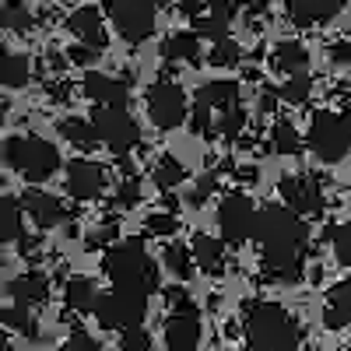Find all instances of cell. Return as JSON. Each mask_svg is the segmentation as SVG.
Returning a JSON list of instances; mask_svg holds the SVG:
<instances>
[{
  "mask_svg": "<svg viewBox=\"0 0 351 351\" xmlns=\"http://www.w3.org/2000/svg\"><path fill=\"white\" fill-rule=\"evenodd\" d=\"M246 344L256 351H295L302 341V327L278 302H253L243 324Z\"/></svg>",
  "mask_w": 351,
  "mask_h": 351,
  "instance_id": "6da1fadb",
  "label": "cell"
},
{
  "mask_svg": "<svg viewBox=\"0 0 351 351\" xmlns=\"http://www.w3.org/2000/svg\"><path fill=\"white\" fill-rule=\"evenodd\" d=\"M253 239L263 246V260H295V256L302 260V250L309 243V232H306L302 218L291 208L271 204V208L260 211Z\"/></svg>",
  "mask_w": 351,
  "mask_h": 351,
  "instance_id": "7a4b0ae2",
  "label": "cell"
},
{
  "mask_svg": "<svg viewBox=\"0 0 351 351\" xmlns=\"http://www.w3.org/2000/svg\"><path fill=\"white\" fill-rule=\"evenodd\" d=\"M102 271H106V278L116 288L144 291V295H152V291L158 288V267H155V260L148 256V250H144L137 239L109 246L106 256H102Z\"/></svg>",
  "mask_w": 351,
  "mask_h": 351,
  "instance_id": "3957f363",
  "label": "cell"
},
{
  "mask_svg": "<svg viewBox=\"0 0 351 351\" xmlns=\"http://www.w3.org/2000/svg\"><path fill=\"white\" fill-rule=\"evenodd\" d=\"M4 158L14 172H21L28 183H43L49 176L60 169V152L39 134H18V137H8L4 144Z\"/></svg>",
  "mask_w": 351,
  "mask_h": 351,
  "instance_id": "277c9868",
  "label": "cell"
},
{
  "mask_svg": "<svg viewBox=\"0 0 351 351\" xmlns=\"http://www.w3.org/2000/svg\"><path fill=\"white\" fill-rule=\"evenodd\" d=\"M95 316L106 330H141L144 316H148V295L144 291H130V288H112L109 295L99 299Z\"/></svg>",
  "mask_w": 351,
  "mask_h": 351,
  "instance_id": "5b68a950",
  "label": "cell"
},
{
  "mask_svg": "<svg viewBox=\"0 0 351 351\" xmlns=\"http://www.w3.org/2000/svg\"><path fill=\"white\" fill-rule=\"evenodd\" d=\"M309 148L316 152L319 162H327V165L348 158V152H351V127H348V120L337 116V112H316L313 123H309Z\"/></svg>",
  "mask_w": 351,
  "mask_h": 351,
  "instance_id": "8992f818",
  "label": "cell"
},
{
  "mask_svg": "<svg viewBox=\"0 0 351 351\" xmlns=\"http://www.w3.org/2000/svg\"><path fill=\"white\" fill-rule=\"evenodd\" d=\"M106 14L130 46H141L155 36V4L148 0H106Z\"/></svg>",
  "mask_w": 351,
  "mask_h": 351,
  "instance_id": "52a82bcc",
  "label": "cell"
},
{
  "mask_svg": "<svg viewBox=\"0 0 351 351\" xmlns=\"http://www.w3.org/2000/svg\"><path fill=\"white\" fill-rule=\"evenodd\" d=\"M256 208L246 193H225L218 204V225H221V236L232 246H243L250 236H256Z\"/></svg>",
  "mask_w": 351,
  "mask_h": 351,
  "instance_id": "ba28073f",
  "label": "cell"
},
{
  "mask_svg": "<svg viewBox=\"0 0 351 351\" xmlns=\"http://www.w3.org/2000/svg\"><path fill=\"white\" fill-rule=\"evenodd\" d=\"M92 123H95L99 141L112 155H127L130 148L141 144V127L134 123V116L127 109H95Z\"/></svg>",
  "mask_w": 351,
  "mask_h": 351,
  "instance_id": "9c48e42d",
  "label": "cell"
},
{
  "mask_svg": "<svg viewBox=\"0 0 351 351\" xmlns=\"http://www.w3.org/2000/svg\"><path fill=\"white\" fill-rule=\"evenodd\" d=\"M148 116L158 130H176L186 120V95L176 81H158L148 88Z\"/></svg>",
  "mask_w": 351,
  "mask_h": 351,
  "instance_id": "30bf717a",
  "label": "cell"
},
{
  "mask_svg": "<svg viewBox=\"0 0 351 351\" xmlns=\"http://www.w3.org/2000/svg\"><path fill=\"white\" fill-rule=\"evenodd\" d=\"M278 193L285 197V204L295 215H306V218L324 215V186L313 176H285L278 183Z\"/></svg>",
  "mask_w": 351,
  "mask_h": 351,
  "instance_id": "8fae6325",
  "label": "cell"
},
{
  "mask_svg": "<svg viewBox=\"0 0 351 351\" xmlns=\"http://www.w3.org/2000/svg\"><path fill=\"white\" fill-rule=\"evenodd\" d=\"M81 92L99 109H127V99H130V88H127L123 77H109V74H99V71L84 74Z\"/></svg>",
  "mask_w": 351,
  "mask_h": 351,
  "instance_id": "7c38bea8",
  "label": "cell"
},
{
  "mask_svg": "<svg viewBox=\"0 0 351 351\" xmlns=\"http://www.w3.org/2000/svg\"><path fill=\"white\" fill-rule=\"evenodd\" d=\"M106 190V169L92 158H74L67 165V193L74 200H95Z\"/></svg>",
  "mask_w": 351,
  "mask_h": 351,
  "instance_id": "4fadbf2b",
  "label": "cell"
},
{
  "mask_svg": "<svg viewBox=\"0 0 351 351\" xmlns=\"http://www.w3.org/2000/svg\"><path fill=\"white\" fill-rule=\"evenodd\" d=\"M200 334H204L200 313H197L193 306L176 309V313L165 319V344H169L172 351H190V348H197V344H200Z\"/></svg>",
  "mask_w": 351,
  "mask_h": 351,
  "instance_id": "5bb4252c",
  "label": "cell"
},
{
  "mask_svg": "<svg viewBox=\"0 0 351 351\" xmlns=\"http://www.w3.org/2000/svg\"><path fill=\"white\" fill-rule=\"evenodd\" d=\"M21 208L28 211V218H32L39 228H56V225L71 221V211H67L56 197H49V193H43V190H25Z\"/></svg>",
  "mask_w": 351,
  "mask_h": 351,
  "instance_id": "9a60e30c",
  "label": "cell"
},
{
  "mask_svg": "<svg viewBox=\"0 0 351 351\" xmlns=\"http://www.w3.org/2000/svg\"><path fill=\"white\" fill-rule=\"evenodd\" d=\"M67 32L84 43V46H92V49H106L109 36H106V21H102V11L99 8H77L71 18H67Z\"/></svg>",
  "mask_w": 351,
  "mask_h": 351,
  "instance_id": "2e32d148",
  "label": "cell"
},
{
  "mask_svg": "<svg viewBox=\"0 0 351 351\" xmlns=\"http://www.w3.org/2000/svg\"><path fill=\"white\" fill-rule=\"evenodd\" d=\"M285 8L295 25H324V21L337 18L344 0H285Z\"/></svg>",
  "mask_w": 351,
  "mask_h": 351,
  "instance_id": "e0dca14e",
  "label": "cell"
},
{
  "mask_svg": "<svg viewBox=\"0 0 351 351\" xmlns=\"http://www.w3.org/2000/svg\"><path fill=\"white\" fill-rule=\"evenodd\" d=\"M193 106L208 109L211 116H221L225 109L239 106V84L236 81H211V84H204L197 92V99H193Z\"/></svg>",
  "mask_w": 351,
  "mask_h": 351,
  "instance_id": "ac0fdd59",
  "label": "cell"
},
{
  "mask_svg": "<svg viewBox=\"0 0 351 351\" xmlns=\"http://www.w3.org/2000/svg\"><path fill=\"white\" fill-rule=\"evenodd\" d=\"M8 291H11L14 306L32 309V306H39V302H46V299H49V278H46V274H39V271H28V274L14 278V281L8 285Z\"/></svg>",
  "mask_w": 351,
  "mask_h": 351,
  "instance_id": "d6986e66",
  "label": "cell"
},
{
  "mask_svg": "<svg viewBox=\"0 0 351 351\" xmlns=\"http://www.w3.org/2000/svg\"><path fill=\"white\" fill-rule=\"evenodd\" d=\"M162 60L169 64H197L200 60V36L197 32H176L162 43Z\"/></svg>",
  "mask_w": 351,
  "mask_h": 351,
  "instance_id": "ffe728a7",
  "label": "cell"
},
{
  "mask_svg": "<svg viewBox=\"0 0 351 351\" xmlns=\"http://www.w3.org/2000/svg\"><path fill=\"white\" fill-rule=\"evenodd\" d=\"M193 260H197V271L218 278L225 271V243L211 239V236H197L193 239Z\"/></svg>",
  "mask_w": 351,
  "mask_h": 351,
  "instance_id": "44dd1931",
  "label": "cell"
},
{
  "mask_svg": "<svg viewBox=\"0 0 351 351\" xmlns=\"http://www.w3.org/2000/svg\"><path fill=\"white\" fill-rule=\"evenodd\" d=\"M271 64H274V71H281L288 77H299L309 67V53L302 43H278L271 53Z\"/></svg>",
  "mask_w": 351,
  "mask_h": 351,
  "instance_id": "7402d4cb",
  "label": "cell"
},
{
  "mask_svg": "<svg viewBox=\"0 0 351 351\" xmlns=\"http://www.w3.org/2000/svg\"><path fill=\"white\" fill-rule=\"evenodd\" d=\"M64 302L71 313H95V306H99L95 281L92 278H71L64 288Z\"/></svg>",
  "mask_w": 351,
  "mask_h": 351,
  "instance_id": "603a6c76",
  "label": "cell"
},
{
  "mask_svg": "<svg viewBox=\"0 0 351 351\" xmlns=\"http://www.w3.org/2000/svg\"><path fill=\"white\" fill-rule=\"evenodd\" d=\"M351 319V278L334 285L330 295H327V327H344Z\"/></svg>",
  "mask_w": 351,
  "mask_h": 351,
  "instance_id": "cb8c5ba5",
  "label": "cell"
},
{
  "mask_svg": "<svg viewBox=\"0 0 351 351\" xmlns=\"http://www.w3.org/2000/svg\"><path fill=\"white\" fill-rule=\"evenodd\" d=\"M21 200L14 197H4L0 200V243H18L25 236V228H21Z\"/></svg>",
  "mask_w": 351,
  "mask_h": 351,
  "instance_id": "d4e9b609",
  "label": "cell"
},
{
  "mask_svg": "<svg viewBox=\"0 0 351 351\" xmlns=\"http://www.w3.org/2000/svg\"><path fill=\"white\" fill-rule=\"evenodd\" d=\"M60 137L71 141L74 148H92V144H99L95 123L92 120H81V116H67V120H60Z\"/></svg>",
  "mask_w": 351,
  "mask_h": 351,
  "instance_id": "484cf974",
  "label": "cell"
},
{
  "mask_svg": "<svg viewBox=\"0 0 351 351\" xmlns=\"http://www.w3.org/2000/svg\"><path fill=\"white\" fill-rule=\"evenodd\" d=\"M165 267L176 274V278H190L193 267H197V260H193V246H183V243H172L165 246Z\"/></svg>",
  "mask_w": 351,
  "mask_h": 351,
  "instance_id": "4316f807",
  "label": "cell"
},
{
  "mask_svg": "<svg viewBox=\"0 0 351 351\" xmlns=\"http://www.w3.org/2000/svg\"><path fill=\"white\" fill-rule=\"evenodd\" d=\"M271 148L281 152V155H299L302 152V137H299V130L291 127L288 120H278L271 127Z\"/></svg>",
  "mask_w": 351,
  "mask_h": 351,
  "instance_id": "83f0119b",
  "label": "cell"
},
{
  "mask_svg": "<svg viewBox=\"0 0 351 351\" xmlns=\"http://www.w3.org/2000/svg\"><path fill=\"white\" fill-rule=\"evenodd\" d=\"M152 176H155V186L169 193V190H176V186H180V183L186 180V169H183L180 162H176L172 155H165V158H158V162H155V172H152Z\"/></svg>",
  "mask_w": 351,
  "mask_h": 351,
  "instance_id": "f1b7e54d",
  "label": "cell"
},
{
  "mask_svg": "<svg viewBox=\"0 0 351 351\" xmlns=\"http://www.w3.org/2000/svg\"><path fill=\"white\" fill-rule=\"evenodd\" d=\"M32 77V60L25 53H4V84L8 88H21Z\"/></svg>",
  "mask_w": 351,
  "mask_h": 351,
  "instance_id": "f546056e",
  "label": "cell"
},
{
  "mask_svg": "<svg viewBox=\"0 0 351 351\" xmlns=\"http://www.w3.org/2000/svg\"><path fill=\"white\" fill-rule=\"evenodd\" d=\"M243 127H246V109H243V106H232V109H225L221 116H215V137L232 141V137L243 134Z\"/></svg>",
  "mask_w": 351,
  "mask_h": 351,
  "instance_id": "4dcf8cb0",
  "label": "cell"
},
{
  "mask_svg": "<svg viewBox=\"0 0 351 351\" xmlns=\"http://www.w3.org/2000/svg\"><path fill=\"white\" fill-rule=\"evenodd\" d=\"M0 21H4L8 32H28V28L36 25L32 11H28V8L21 4V0H8L4 11H0Z\"/></svg>",
  "mask_w": 351,
  "mask_h": 351,
  "instance_id": "1f68e13d",
  "label": "cell"
},
{
  "mask_svg": "<svg viewBox=\"0 0 351 351\" xmlns=\"http://www.w3.org/2000/svg\"><path fill=\"white\" fill-rule=\"evenodd\" d=\"M0 316H4V324H8L11 330H18V334H25V337H39V327H36L32 309H25V306H11V309H4Z\"/></svg>",
  "mask_w": 351,
  "mask_h": 351,
  "instance_id": "d6a6232c",
  "label": "cell"
},
{
  "mask_svg": "<svg viewBox=\"0 0 351 351\" xmlns=\"http://www.w3.org/2000/svg\"><path fill=\"white\" fill-rule=\"evenodd\" d=\"M211 67H236L239 60H243V46L236 43V39H221V43H215L211 46Z\"/></svg>",
  "mask_w": 351,
  "mask_h": 351,
  "instance_id": "836d02e7",
  "label": "cell"
},
{
  "mask_svg": "<svg viewBox=\"0 0 351 351\" xmlns=\"http://www.w3.org/2000/svg\"><path fill=\"white\" fill-rule=\"evenodd\" d=\"M285 102H291V106H302L309 95H313V77L309 74H299V77H288L285 84H281V92H278Z\"/></svg>",
  "mask_w": 351,
  "mask_h": 351,
  "instance_id": "e575fe53",
  "label": "cell"
},
{
  "mask_svg": "<svg viewBox=\"0 0 351 351\" xmlns=\"http://www.w3.org/2000/svg\"><path fill=\"white\" fill-rule=\"evenodd\" d=\"M193 32H197L200 39L221 43V39H228V21H221V18H215V14H200V18H193Z\"/></svg>",
  "mask_w": 351,
  "mask_h": 351,
  "instance_id": "d590c367",
  "label": "cell"
},
{
  "mask_svg": "<svg viewBox=\"0 0 351 351\" xmlns=\"http://www.w3.org/2000/svg\"><path fill=\"white\" fill-rule=\"evenodd\" d=\"M334 232V253H337V260L344 263V267H351V221H344V225H337V228H330Z\"/></svg>",
  "mask_w": 351,
  "mask_h": 351,
  "instance_id": "8d00e7d4",
  "label": "cell"
},
{
  "mask_svg": "<svg viewBox=\"0 0 351 351\" xmlns=\"http://www.w3.org/2000/svg\"><path fill=\"white\" fill-rule=\"evenodd\" d=\"M112 204H116V208H134V204H141V186L134 180H123L120 190L112 193Z\"/></svg>",
  "mask_w": 351,
  "mask_h": 351,
  "instance_id": "74e56055",
  "label": "cell"
},
{
  "mask_svg": "<svg viewBox=\"0 0 351 351\" xmlns=\"http://www.w3.org/2000/svg\"><path fill=\"white\" fill-rule=\"evenodd\" d=\"M144 228L152 232V236H172L176 228H180V221H176V215H152L148 221H144Z\"/></svg>",
  "mask_w": 351,
  "mask_h": 351,
  "instance_id": "f35d334b",
  "label": "cell"
},
{
  "mask_svg": "<svg viewBox=\"0 0 351 351\" xmlns=\"http://www.w3.org/2000/svg\"><path fill=\"white\" fill-rule=\"evenodd\" d=\"M60 351H102V348H99V341H95L92 334H84V330H74V334L67 337V344H64Z\"/></svg>",
  "mask_w": 351,
  "mask_h": 351,
  "instance_id": "ab89813d",
  "label": "cell"
},
{
  "mask_svg": "<svg viewBox=\"0 0 351 351\" xmlns=\"http://www.w3.org/2000/svg\"><path fill=\"white\" fill-rule=\"evenodd\" d=\"M120 351H152V337L144 330H130V334H123V348Z\"/></svg>",
  "mask_w": 351,
  "mask_h": 351,
  "instance_id": "60d3db41",
  "label": "cell"
},
{
  "mask_svg": "<svg viewBox=\"0 0 351 351\" xmlns=\"http://www.w3.org/2000/svg\"><path fill=\"white\" fill-rule=\"evenodd\" d=\"M67 60H71V64H81V67H88V64H95V60H99V49H92V46L77 43V46L67 53Z\"/></svg>",
  "mask_w": 351,
  "mask_h": 351,
  "instance_id": "b9f144b4",
  "label": "cell"
},
{
  "mask_svg": "<svg viewBox=\"0 0 351 351\" xmlns=\"http://www.w3.org/2000/svg\"><path fill=\"white\" fill-rule=\"evenodd\" d=\"M236 0H208V14H215V18H221V21H232L236 18Z\"/></svg>",
  "mask_w": 351,
  "mask_h": 351,
  "instance_id": "7bdbcfd3",
  "label": "cell"
},
{
  "mask_svg": "<svg viewBox=\"0 0 351 351\" xmlns=\"http://www.w3.org/2000/svg\"><path fill=\"white\" fill-rule=\"evenodd\" d=\"M112 239H116V225H112V228H109V225H102V228L95 232V236H88L84 243L92 246V250H99V246H109Z\"/></svg>",
  "mask_w": 351,
  "mask_h": 351,
  "instance_id": "ee69618b",
  "label": "cell"
},
{
  "mask_svg": "<svg viewBox=\"0 0 351 351\" xmlns=\"http://www.w3.org/2000/svg\"><path fill=\"white\" fill-rule=\"evenodd\" d=\"M211 190H215V176H204V180L193 186V193H190V200L193 204H204V200H208L211 197Z\"/></svg>",
  "mask_w": 351,
  "mask_h": 351,
  "instance_id": "f6af8a7d",
  "label": "cell"
},
{
  "mask_svg": "<svg viewBox=\"0 0 351 351\" xmlns=\"http://www.w3.org/2000/svg\"><path fill=\"white\" fill-rule=\"evenodd\" d=\"M46 92H49L53 102H67V99H71V84H67V81H60V84L53 81V84H46Z\"/></svg>",
  "mask_w": 351,
  "mask_h": 351,
  "instance_id": "bcb514c9",
  "label": "cell"
},
{
  "mask_svg": "<svg viewBox=\"0 0 351 351\" xmlns=\"http://www.w3.org/2000/svg\"><path fill=\"white\" fill-rule=\"evenodd\" d=\"M204 8H208V0H180V11H183L186 18H200Z\"/></svg>",
  "mask_w": 351,
  "mask_h": 351,
  "instance_id": "7dc6e473",
  "label": "cell"
},
{
  "mask_svg": "<svg viewBox=\"0 0 351 351\" xmlns=\"http://www.w3.org/2000/svg\"><path fill=\"white\" fill-rule=\"evenodd\" d=\"M348 56H351V46L348 43H334L330 46V60L334 64H348Z\"/></svg>",
  "mask_w": 351,
  "mask_h": 351,
  "instance_id": "c3c4849f",
  "label": "cell"
},
{
  "mask_svg": "<svg viewBox=\"0 0 351 351\" xmlns=\"http://www.w3.org/2000/svg\"><path fill=\"white\" fill-rule=\"evenodd\" d=\"M18 250H21V256L36 253V250H39V236H21V239H18Z\"/></svg>",
  "mask_w": 351,
  "mask_h": 351,
  "instance_id": "681fc988",
  "label": "cell"
},
{
  "mask_svg": "<svg viewBox=\"0 0 351 351\" xmlns=\"http://www.w3.org/2000/svg\"><path fill=\"white\" fill-rule=\"evenodd\" d=\"M239 180H243V183H256V169L243 165V169H239Z\"/></svg>",
  "mask_w": 351,
  "mask_h": 351,
  "instance_id": "f907efd6",
  "label": "cell"
},
{
  "mask_svg": "<svg viewBox=\"0 0 351 351\" xmlns=\"http://www.w3.org/2000/svg\"><path fill=\"white\" fill-rule=\"evenodd\" d=\"M341 116H344L348 127H351V95H348V102H344V112H341Z\"/></svg>",
  "mask_w": 351,
  "mask_h": 351,
  "instance_id": "816d5d0a",
  "label": "cell"
},
{
  "mask_svg": "<svg viewBox=\"0 0 351 351\" xmlns=\"http://www.w3.org/2000/svg\"><path fill=\"white\" fill-rule=\"evenodd\" d=\"M148 4H155V8H158V4H169V0H148Z\"/></svg>",
  "mask_w": 351,
  "mask_h": 351,
  "instance_id": "f5cc1de1",
  "label": "cell"
},
{
  "mask_svg": "<svg viewBox=\"0 0 351 351\" xmlns=\"http://www.w3.org/2000/svg\"><path fill=\"white\" fill-rule=\"evenodd\" d=\"M236 4H253V0H236Z\"/></svg>",
  "mask_w": 351,
  "mask_h": 351,
  "instance_id": "db71d44e",
  "label": "cell"
},
{
  "mask_svg": "<svg viewBox=\"0 0 351 351\" xmlns=\"http://www.w3.org/2000/svg\"><path fill=\"white\" fill-rule=\"evenodd\" d=\"M4 351H14V348H11V344H8V348H4Z\"/></svg>",
  "mask_w": 351,
  "mask_h": 351,
  "instance_id": "11a10c76",
  "label": "cell"
}]
</instances>
